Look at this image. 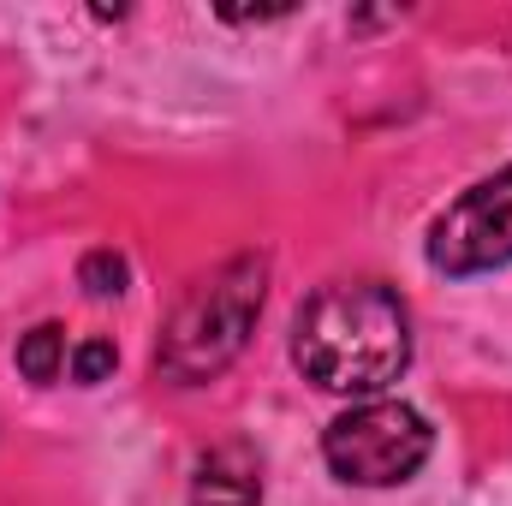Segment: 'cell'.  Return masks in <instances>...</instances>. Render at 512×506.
Here are the masks:
<instances>
[{"label":"cell","mask_w":512,"mask_h":506,"mask_svg":"<svg viewBox=\"0 0 512 506\" xmlns=\"http://www.w3.org/2000/svg\"><path fill=\"white\" fill-rule=\"evenodd\" d=\"M512 262V167L495 179H477L465 197H453L429 227V268L435 274H489Z\"/></svg>","instance_id":"obj_4"},{"label":"cell","mask_w":512,"mask_h":506,"mask_svg":"<svg viewBox=\"0 0 512 506\" xmlns=\"http://www.w3.org/2000/svg\"><path fill=\"white\" fill-rule=\"evenodd\" d=\"M262 298H268V256L245 251V256H233V262H221L203 286L185 292V304H179L173 322L161 328L155 370L173 381V387H203V381H215L245 346H251Z\"/></svg>","instance_id":"obj_2"},{"label":"cell","mask_w":512,"mask_h":506,"mask_svg":"<svg viewBox=\"0 0 512 506\" xmlns=\"http://www.w3.org/2000/svg\"><path fill=\"white\" fill-rule=\"evenodd\" d=\"M114 364H120L114 340H84V346L72 352V381H78V387H96V381H108Z\"/></svg>","instance_id":"obj_8"},{"label":"cell","mask_w":512,"mask_h":506,"mask_svg":"<svg viewBox=\"0 0 512 506\" xmlns=\"http://www.w3.org/2000/svg\"><path fill=\"white\" fill-rule=\"evenodd\" d=\"M126 280H131V268H126L120 251H90L84 262H78V286H84L90 298H120Z\"/></svg>","instance_id":"obj_7"},{"label":"cell","mask_w":512,"mask_h":506,"mask_svg":"<svg viewBox=\"0 0 512 506\" xmlns=\"http://www.w3.org/2000/svg\"><path fill=\"white\" fill-rule=\"evenodd\" d=\"M191 506H262V465L245 441L209 447L191 477Z\"/></svg>","instance_id":"obj_5"},{"label":"cell","mask_w":512,"mask_h":506,"mask_svg":"<svg viewBox=\"0 0 512 506\" xmlns=\"http://www.w3.org/2000/svg\"><path fill=\"white\" fill-rule=\"evenodd\" d=\"M18 370L36 387H48L66 370V334H60V322H36L30 334H18Z\"/></svg>","instance_id":"obj_6"},{"label":"cell","mask_w":512,"mask_h":506,"mask_svg":"<svg viewBox=\"0 0 512 506\" xmlns=\"http://www.w3.org/2000/svg\"><path fill=\"white\" fill-rule=\"evenodd\" d=\"M292 364L322 393L370 399L411 364V310L387 280H328L292 316Z\"/></svg>","instance_id":"obj_1"},{"label":"cell","mask_w":512,"mask_h":506,"mask_svg":"<svg viewBox=\"0 0 512 506\" xmlns=\"http://www.w3.org/2000/svg\"><path fill=\"white\" fill-rule=\"evenodd\" d=\"M429 447H435V429L405 399H364V405L340 411L322 435L328 471L358 489H393V483L417 477Z\"/></svg>","instance_id":"obj_3"}]
</instances>
